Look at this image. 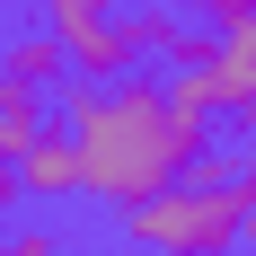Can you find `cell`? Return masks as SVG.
Here are the masks:
<instances>
[{"instance_id":"obj_4","label":"cell","mask_w":256,"mask_h":256,"mask_svg":"<svg viewBox=\"0 0 256 256\" xmlns=\"http://www.w3.org/2000/svg\"><path fill=\"white\" fill-rule=\"evenodd\" d=\"M18 194L26 204H80V159H71V132L62 124H44L18 150Z\"/></svg>"},{"instance_id":"obj_6","label":"cell","mask_w":256,"mask_h":256,"mask_svg":"<svg viewBox=\"0 0 256 256\" xmlns=\"http://www.w3.org/2000/svg\"><path fill=\"white\" fill-rule=\"evenodd\" d=\"M204 71H212V88H221V115H238V124L256 132V26H230Z\"/></svg>"},{"instance_id":"obj_11","label":"cell","mask_w":256,"mask_h":256,"mask_svg":"<svg viewBox=\"0 0 256 256\" xmlns=\"http://www.w3.org/2000/svg\"><path fill=\"white\" fill-rule=\"evenodd\" d=\"M238 186L256 194V132H248V150H238Z\"/></svg>"},{"instance_id":"obj_5","label":"cell","mask_w":256,"mask_h":256,"mask_svg":"<svg viewBox=\"0 0 256 256\" xmlns=\"http://www.w3.org/2000/svg\"><path fill=\"white\" fill-rule=\"evenodd\" d=\"M132 26H142V53L168 62V71H204V62H212V36H204V26H186L168 0H132Z\"/></svg>"},{"instance_id":"obj_8","label":"cell","mask_w":256,"mask_h":256,"mask_svg":"<svg viewBox=\"0 0 256 256\" xmlns=\"http://www.w3.org/2000/svg\"><path fill=\"white\" fill-rule=\"evenodd\" d=\"M44 132V98H26V88H9L0 80V168H18V150Z\"/></svg>"},{"instance_id":"obj_1","label":"cell","mask_w":256,"mask_h":256,"mask_svg":"<svg viewBox=\"0 0 256 256\" xmlns=\"http://www.w3.org/2000/svg\"><path fill=\"white\" fill-rule=\"evenodd\" d=\"M53 106H62V132H71V159H80V194H88V204H115V212L168 194V186L212 150V124L186 115L150 71L115 80V88L62 80Z\"/></svg>"},{"instance_id":"obj_10","label":"cell","mask_w":256,"mask_h":256,"mask_svg":"<svg viewBox=\"0 0 256 256\" xmlns=\"http://www.w3.org/2000/svg\"><path fill=\"white\" fill-rule=\"evenodd\" d=\"M71 248V238L53 230V221H9V230H0V256H62Z\"/></svg>"},{"instance_id":"obj_2","label":"cell","mask_w":256,"mask_h":256,"mask_svg":"<svg viewBox=\"0 0 256 256\" xmlns=\"http://www.w3.org/2000/svg\"><path fill=\"white\" fill-rule=\"evenodd\" d=\"M238 221H248V186H238L230 150H204L168 194L115 212L124 248H142V256H238Z\"/></svg>"},{"instance_id":"obj_12","label":"cell","mask_w":256,"mask_h":256,"mask_svg":"<svg viewBox=\"0 0 256 256\" xmlns=\"http://www.w3.org/2000/svg\"><path fill=\"white\" fill-rule=\"evenodd\" d=\"M238 248H256V194H248V221H238Z\"/></svg>"},{"instance_id":"obj_3","label":"cell","mask_w":256,"mask_h":256,"mask_svg":"<svg viewBox=\"0 0 256 256\" xmlns=\"http://www.w3.org/2000/svg\"><path fill=\"white\" fill-rule=\"evenodd\" d=\"M62 62H71V80H80V88H115V80H142V62H150V53H142V26H132V0H124V9L98 26V36H88V44H71Z\"/></svg>"},{"instance_id":"obj_9","label":"cell","mask_w":256,"mask_h":256,"mask_svg":"<svg viewBox=\"0 0 256 256\" xmlns=\"http://www.w3.org/2000/svg\"><path fill=\"white\" fill-rule=\"evenodd\" d=\"M115 9H124V0H44V36L71 53V44H88V36L115 18Z\"/></svg>"},{"instance_id":"obj_7","label":"cell","mask_w":256,"mask_h":256,"mask_svg":"<svg viewBox=\"0 0 256 256\" xmlns=\"http://www.w3.org/2000/svg\"><path fill=\"white\" fill-rule=\"evenodd\" d=\"M0 80H9V88H26V98H53V88L71 80V62H62V44H53L44 26H26V36H9V44H0Z\"/></svg>"}]
</instances>
